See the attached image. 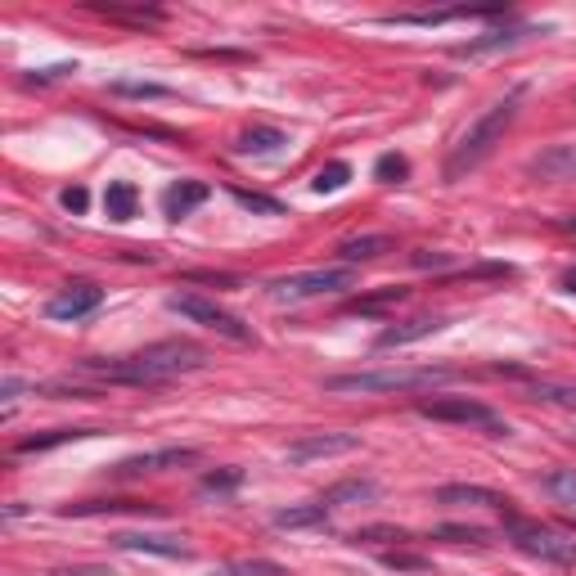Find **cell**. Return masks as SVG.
<instances>
[{
	"instance_id": "20",
	"label": "cell",
	"mask_w": 576,
	"mask_h": 576,
	"mask_svg": "<svg viewBox=\"0 0 576 576\" xmlns=\"http://www.w3.org/2000/svg\"><path fill=\"white\" fill-rule=\"evenodd\" d=\"M324 518H329V504L311 500V504H288V509H279L270 522H275V527H284V531H297V527H320Z\"/></svg>"
},
{
	"instance_id": "1",
	"label": "cell",
	"mask_w": 576,
	"mask_h": 576,
	"mask_svg": "<svg viewBox=\"0 0 576 576\" xmlns=\"http://www.w3.org/2000/svg\"><path fill=\"white\" fill-rule=\"evenodd\" d=\"M207 360V351L189 338H167V342H149V347L131 351L122 360H81V374L86 378H99V383H167L176 374H189Z\"/></svg>"
},
{
	"instance_id": "30",
	"label": "cell",
	"mask_w": 576,
	"mask_h": 576,
	"mask_svg": "<svg viewBox=\"0 0 576 576\" xmlns=\"http://www.w3.org/2000/svg\"><path fill=\"white\" fill-rule=\"evenodd\" d=\"M234 203L248 207V212H266V216H284V207L266 194H252V189H234Z\"/></svg>"
},
{
	"instance_id": "10",
	"label": "cell",
	"mask_w": 576,
	"mask_h": 576,
	"mask_svg": "<svg viewBox=\"0 0 576 576\" xmlns=\"http://www.w3.org/2000/svg\"><path fill=\"white\" fill-rule=\"evenodd\" d=\"M99 302H104V288L68 284V288H59V293L45 302V315H50V320H81V315H90Z\"/></svg>"
},
{
	"instance_id": "36",
	"label": "cell",
	"mask_w": 576,
	"mask_h": 576,
	"mask_svg": "<svg viewBox=\"0 0 576 576\" xmlns=\"http://www.w3.org/2000/svg\"><path fill=\"white\" fill-rule=\"evenodd\" d=\"M50 576H113L108 567H59V572H50Z\"/></svg>"
},
{
	"instance_id": "22",
	"label": "cell",
	"mask_w": 576,
	"mask_h": 576,
	"mask_svg": "<svg viewBox=\"0 0 576 576\" xmlns=\"http://www.w3.org/2000/svg\"><path fill=\"white\" fill-rule=\"evenodd\" d=\"M383 252H392V239L387 234H356V239H347L338 248V257L347 261H374V257H383Z\"/></svg>"
},
{
	"instance_id": "14",
	"label": "cell",
	"mask_w": 576,
	"mask_h": 576,
	"mask_svg": "<svg viewBox=\"0 0 576 576\" xmlns=\"http://www.w3.org/2000/svg\"><path fill=\"white\" fill-rule=\"evenodd\" d=\"M288 144V135L279 131V126H248V131H239V140H234V153L239 158H266V153H279Z\"/></svg>"
},
{
	"instance_id": "38",
	"label": "cell",
	"mask_w": 576,
	"mask_h": 576,
	"mask_svg": "<svg viewBox=\"0 0 576 576\" xmlns=\"http://www.w3.org/2000/svg\"><path fill=\"white\" fill-rule=\"evenodd\" d=\"M414 266L428 270V266H446V252H414Z\"/></svg>"
},
{
	"instance_id": "32",
	"label": "cell",
	"mask_w": 576,
	"mask_h": 576,
	"mask_svg": "<svg viewBox=\"0 0 576 576\" xmlns=\"http://www.w3.org/2000/svg\"><path fill=\"white\" fill-rule=\"evenodd\" d=\"M351 540L356 545H374V540H410L401 527H360V531H351Z\"/></svg>"
},
{
	"instance_id": "3",
	"label": "cell",
	"mask_w": 576,
	"mask_h": 576,
	"mask_svg": "<svg viewBox=\"0 0 576 576\" xmlns=\"http://www.w3.org/2000/svg\"><path fill=\"white\" fill-rule=\"evenodd\" d=\"M441 383H455L450 365H419V369H360V374H333L324 378V392H432Z\"/></svg>"
},
{
	"instance_id": "26",
	"label": "cell",
	"mask_w": 576,
	"mask_h": 576,
	"mask_svg": "<svg viewBox=\"0 0 576 576\" xmlns=\"http://www.w3.org/2000/svg\"><path fill=\"white\" fill-rule=\"evenodd\" d=\"M108 90L122 95V99H167L171 95V86H158V81H131V77H117Z\"/></svg>"
},
{
	"instance_id": "40",
	"label": "cell",
	"mask_w": 576,
	"mask_h": 576,
	"mask_svg": "<svg viewBox=\"0 0 576 576\" xmlns=\"http://www.w3.org/2000/svg\"><path fill=\"white\" fill-rule=\"evenodd\" d=\"M563 288L576 297V266H572V270H563Z\"/></svg>"
},
{
	"instance_id": "12",
	"label": "cell",
	"mask_w": 576,
	"mask_h": 576,
	"mask_svg": "<svg viewBox=\"0 0 576 576\" xmlns=\"http://www.w3.org/2000/svg\"><path fill=\"white\" fill-rule=\"evenodd\" d=\"M531 36H545V27H513V32H491V36H477V41H464L455 45V59H482V54H495V50H513V45L531 41Z\"/></svg>"
},
{
	"instance_id": "37",
	"label": "cell",
	"mask_w": 576,
	"mask_h": 576,
	"mask_svg": "<svg viewBox=\"0 0 576 576\" xmlns=\"http://www.w3.org/2000/svg\"><path fill=\"white\" fill-rule=\"evenodd\" d=\"M383 563L387 567H428L423 558H414V554H383Z\"/></svg>"
},
{
	"instance_id": "34",
	"label": "cell",
	"mask_w": 576,
	"mask_h": 576,
	"mask_svg": "<svg viewBox=\"0 0 576 576\" xmlns=\"http://www.w3.org/2000/svg\"><path fill=\"white\" fill-rule=\"evenodd\" d=\"M63 207H68V212H86V207H90V194H86V189H81V185H72V189H63Z\"/></svg>"
},
{
	"instance_id": "5",
	"label": "cell",
	"mask_w": 576,
	"mask_h": 576,
	"mask_svg": "<svg viewBox=\"0 0 576 576\" xmlns=\"http://www.w3.org/2000/svg\"><path fill=\"white\" fill-rule=\"evenodd\" d=\"M356 288V270L351 266H324V270H302V275H284L270 284L275 302H306V297H329Z\"/></svg>"
},
{
	"instance_id": "33",
	"label": "cell",
	"mask_w": 576,
	"mask_h": 576,
	"mask_svg": "<svg viewBox=\"0 0 576 576\" xmlns=\"http://www.w3.org/2000/svg\"><path fill=\"white\" fill-rule=\"evenodd\" d=\"M540 401H558V405H576V387H554V383H536Z\"/></svg>"
},
{
	"instance_id": "8",
	"label": "cell",
	"mask_w": 576,
	"mask_h": 576,
	"mask_svg": "<svg viewBox=\"0 0 576 576\" xmlns=\"http://www.w3.org/2000/svg\"><path fill=\"white\" fill-rule=\"evenodd\" d=\"M360 450V432H306V437L288 441L284 459L288 464H311V459H333Z\"/></svg>"
},
{
	"instance_id": "16",
	"label": "cell",
	"mask_w": 576,
	"mask_h": 576,
	"mask_svg": "<svg viewBox=\"0 0 576 576\" xmlns=\"http://www.w3.org/2000/svg\"><path fill=\"white\" fill-rule=\"evenodd\" d=\"M437 329H446L441 315H419V320H405V324H387V329L378 333V347H405V342H419Z\"/></svg>"
},
{
	"instance_id": "21",
	"label": "cell",
	"mask_w": 576,
	"mask_h": 576,
	"mask_svg": "<svg viewBox=\"0 0 576 576\" xmlns=\"http://www.w3.org/2000/svg\"><path fill=\"white\" fill-rule=\"evenodd\" d=\"M135 203H140V194H135L131 180H108V189H104V212L113 216V221H131V216H135Z\"/></svg>"
},
{
	"instance_id": "13",
	"label": "cell",
	"mask_w": 576,
	"mask_h": 576,
	"mask_svg": "<svg viewBox=\"0 0 576 576\" xmlns=\"http://www.w3.org/2000/svg\"><path fill=\"white\" fill-rule=\"evenodd\" d=\"M527 167H531V176H540V180H576V140L549 144V149L536 153Z\"/></svg>"
},
{
	"instance_id": "23",
	"label": "cell",
	"mask_w": 576,
	"mask_h": 576,
	"mask_svg": "<svg viewBox=\"0 0 576 576\" xmlns=\"http://www.w3.org/2000/svg\"><path fill=\"white\" fill-rule=\"evenodd\" d=\"M81 437H95V428H54V432H36V437H23L18 441V455H32V450H54V446H68V441H81Z\"/></svg>"
},
{
	"instance_id": "6",
	"label": "cell",
	"mask_w": 576,
	"mask_h": 576,
	"mask_svg": "<svg viewBox=\"0 0 576 576\" xmlns=\"http://www.w3.org/2000/svg\"><path fill=\"white\" fill-rule=\"evenodd\" d=\"M167 306H171L176 315H185V320H194V324H203V329H212V333H221V338H230V342H252V329H248V324H243L239 315H230L225 306L207 302L203 293H171Z\"/></svg>"
},
{
	"instance_id": "35",
	"label": "cell",
	"mask_w": 576,
	"mask_h": 576,
	"mask_svg": "<svg viewBox=\"0 0 576 576\" xmlns=\"http://www.w3.org/2000/svg\"><path fill=\"white\" fill-rule=\"evenodd\" d=\"M63 72H77V63H59V68H41V72H32V77H27V81H32V86H36V81H54V77H63Z\"/></svg>"
},
{
	"instance_id": "2",
	"label": "cell",
	"mask_w": 576,
	"mask_h": 576,
	"mask_svg": "<svg viewBox=\"0 0 576 576\" xmlns=\"http://www.w3.org/2000/svg\"><path fill=\"white\" fill-rule=\"evenodd\" d=\"M522 95H527V90H522V86H513L509 95H500L491 108H486L482 117H477L473 126H468L464 135H459V144H455V149H450V158H446V180H459V176H464V171H473L477 162H482L486 153H491L495 144L504 140V131H509V126H513V117H518Z\"/></svg>"
},
{
	"instance_id": "41",
	"label": "cell",
	"mask_w": 576,
	"mask_h": 576,
	"mask_svg": "<svg viewBox=\"0 0 576 576\" xmlns=\"http://www.w3.org/2000/svg\"><path fill=\"white\" fill-rule=\"evenodd\" d=\"M558 230H567V234H576V216H563V221H558Z\"/></svg>"
},
{
	"instance_id": "27",
	"label": "cell",
	"mask_w": 576,
	"mask_h": 576,
	"mask_svg": "<svg viewBox=\"0 0 576 576\" xmlns=\"http://www.w3.org/2000/svg\"><path fill=\"white\" fill-rule=\"evenodd\" d=\"M545 491L554 495L558 504H572L576 509V468H554V473L545 477Z\"/></svg>"
},
{
	"instance_id": "19",
	"label": "cell",
	"mask_w": 576,
	"mask_h": 576,
	"mask_svg": "<svg viewBox=\"0 0 576 576\" xmlns=\"http://www.w3.org/2000/svg\"><path fill=\"white\" fill-rule=\"evenodd\" d=\"M95 513H162V509L140 500H81V504H68L63 518H95Z\"/></svg>"
},
{
	"instance_id": "25",
	"label": "cell",
	"mask_w": 576,
	"mask_h": 576,
	"mask_svg": "<svg viewBox=\"0 0 576 576\" xmlns=\"http://www.w3.org/2000/svg\"><path fill=\"white\" fill-rule=\"evenodd\" d=\"M212 576H288V567L270 563V558H239V563L216 567Z\"/></svg>"
},
{
	"instance_id": "24",
	"label": "cell",
	"mask_w": 576,
	"mask_h": 576,
	"mask_svg": "<svg viewBox=\"0 0 576 576\" xmlns=\"http://www.w3.org/2000/svg\"><path fill=\"white\" fill-rule=\"evenodd\" d=\"M432 540H450V545H491V531L464 527V522H441V527H432Z\"/></svg>"
},
{
	"instance_id": "9",
	"label": "cell",
	"mask_w": 576,
	"mask_h": 576,
	"mask_svg": "<svg viewBox=\"0 0 576 576\" xmlns=\"http://www.w3.org/2000/svg\"><path fill=\"white\" fill-rule=\"evenodd\" d=\"M198 450L194 446H167V450H149V455H131L113 468V477H144V473H167V468L194 464Z\"/></svg>"
},
{
	"instance_id": "29",
	"label": "cell",
	"mask_w": 576,
	"mask_h": 576,
	"mask_svg": "<svg viewBox=\"0 0 576 576\" xmlns=\"http://www.w3.org/2000/svg\"><path fill=\"white\" fill-rule=\"evenodd\" d=\"M374 176L383 180V185H401V180L410 176V162H405L401 153H383V158L374 162Z\"/></svg>"
},
{
	"instance_id": "11",
	"label": "cell",
	"mask_w": 576,
	"mask_h": 576,
	"mask_svg": "<svg viewBox=\"0 0 576 576\" xmlns=\"http://www.w3.org/2000/svg\"><path fill=\"white\" fill-rule=\"evenodd\" d=\"M113 545L131 549V554H162V558H189L194 554L180 536H153V531H117Z\"/></svg>"
},
{
	"instance_id": "7",
	"label": "cell",
	"mask_w": 576,
	"mask_h": 576,
	"mask_svg": "<svg viewBox=\"0 0 576 576\" xmlns=\"http://www.w3.org/2000/svg\"><path fill=\"white\" fill-rule=\"evenodd\" d=\"M423 419H441V423H464V428H486V432H509L500 423V414L491 405L473 401V396H437V401H419Z\"/></svg>"
},
{
	"instance_id": "15",
	"label": "cell",
	"mask_w": 576,
	"mask_h": 576,
	"mask_svg": "<svg viewBox=\"0 0 576 576\" xmlns=\"http://www.w3.org/2000/svg\"><path fill=\"white\" fill-rule=\"evenodd\" d=\"M207 194H212V189H207L203 180H176V185L162 194V212H167L171 221H180V216H189L198 203H207Z\"/></svg>"
},
{
	"instance_id": "4",
	"label": "cell",
	"mask_w": 576,
	"mask_h": 576,
	"mask_svg": "<svg viewBox=\"0 0 576 576\" xmlns=\"http://www.w3.org/2000/svg\"><path fill=\"white\" fill-rule=\"evenodd\" d=\"M504 536H509V545L518 549V554L536 558V563L576 567V540L545 527V522H536V518H518V513L504 509Z\"/></svg>"
},
{
	"instance_id": "39",
	"label": "cell",
	"mask_w": 576,
	"mask_h": 576,
	"mask_svg": "<svg viewBox=\"0 0 576 576\" xmlns=\"http://www.w3.org/2000/svg\"><path fill=\"white\" fill-rule=\"evenodd\" d=\"M18 392H23V383H18V378H5V401H14Z\"/></svg>"
},
{
	"instance_id": "31",
	"label": "cell",
	"mask_w": 576,
	"mask_h": 576,
	"mask_svg": "<svg viewBox=\"0 0 576 576\" xmlns=\"http://www.w3.org/2000/svg\"><path fill=\"white\" fill-rule=\"evenodd\" d=\"M239 482H243V468H221V473H207V477H203V491H216V495H221V491H234Z\"/></svg>"
},
{
	"instance_id": "28",
	"label": "cell",
	"mask_w": 576,
	"mask_h": 576,
	"mask_svg": "<svg viewBox=\"0 0 576 576\" xmlns=\"http://www.w3.org/2000/svg\"><path fill=\"white\" fill-rule=\"evenodd\" d=\"M347 180H351V167H347V162H329V167L315 171L311 185H315V194H333V189H342Z\"/></svg>"
},
{
	"instance_id": "17",
	"label": "cell",
	"mask_w": 576,
	"mask_h": 576,
	"mask_svg": "<svg viewBox=\"0 0 576 576\" xmlns=\"http://www.w3.org/2000/svg\"><path fill=\"white\" fill-rule=\"evenodd\" d=\"M369 500H378L374 477H342V482H333L320 495V504H329V509H338V504H369Z\"/></svg>"
},
{
	"instance_id": "18",
	"label": "cell",
	"mask_w": 576,
	"mask_h": 576,
	"mask_svg": "<svg viewBox=\"0 0 576 576\" xmlns=\"http://www.w3.org/2000/svg\"><path fill=\"white\" fill-rule=\"evenodd\" d=\"M432 500H437V504H486V509H504V504H509L500 491H491V486H464V482L437 486Z\"/></svg>"
}]
</instances>
